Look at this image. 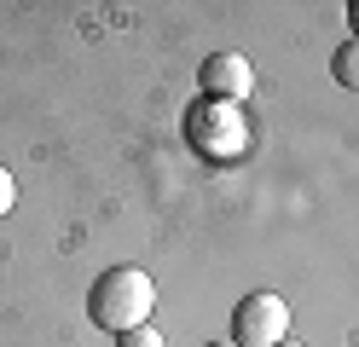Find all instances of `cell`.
<instances>
[{"mask_svg":"<svg viewBox=\"0 0 359 347\" xmlns=\"http://www.w3.org/2000/svg\"><path fill=\"white\" fill-rule=\"evenodd\" d=\"M151 307H156V284L140 266H104L93 278V290H87V318L110 336H128L140 324H151Z\"/></svg>","mask_w":359,"mask_h":347,"instance_id":"6da1fadb","label":"cell"},{"mask_svg":"<svg viewBox=\"0 0 359 347\" xmlns=\"http://www.w3.org/2000/svg\"><path fill=\"white\" fill-rule=\"evenodd\" d=\"M186 145L203 156V162H238L243 151H250V122H243V110L238 104H220V99H197L186 110Z\"/></svg>","mask_w":359,"mask_h":347,"instance_id":"7a4b0ae2","label":"cell"},{"mask_svg":"<svg viewBox=\"0 0 359 347\" xmlns=\"http://www.w3.org/2000/svg\"><path fill=\"white\" fill-rule=\"evenodd\" d=\"M232 341L238 347H278V341H290V307H284V295H273V290L243 295L238 313H232Z\"/></svg>","mask_w":359,"mask_h":347,"instance_id":"3957f363","label":"cell"},{"mask_svg":"<svg viewBox=\"0 0 359 347\" xmlns=\"http://www.w3.org/2000/svg\"><path fill=\"white\" fill-rule=\"evenodd\" d=\"M197 87H203V99H220V104H243L255 93V64L243 53H209L197 64Z\"/></svg>","mask_w":359,"mask_h":347,"instance_id":"277c9868","label":"cell"},{"mask_svg":"<svg viewBox=\"0 0 359 347\" xmlns=\"http://www.w3.org/2000/svg\"><path fill=\"white\" fill-rule=\"evenodd\" d=\"M330 76L342 81L348 93H359V41H353V35H348L342 46H336V58H330Z\"/></svg>","mask_w":359,"mask_h":347,"instance_id":"5b68a950","label":"cell"},{"mask_svg":"<svg viewBox=\"0 0 359 347\" xmlns=\"http://www.w3.org/2000/svg\"><path fill=\"white\" fill-rule=\"evenodd\" d=\"M116 347H168V341H163V330H151V324H140V330L116 336Z\"/></svg>","mask_w":359,"mask_h":347,"instance_id":"8992f818","label":"cell"},{"mask_svg":"<svg viewBox=\"0 0 359 347\" xmlns=\"http://www.w3.org/2000/svg\"><path fill=\"white\" fill-rule=\"evenodd\" d=\"M18 208V179H12V168H0V220H6Z\"/></svg>","mask_w":359,"mask_h":347,"instance_id":"52a82bcc","label":"cell"},{"mask_svg":"<svg viewBox=\"0 0 359 347\" xmlns=\"http://www.w3.org/2000/svg\"><path fill=\"white\" fill-rule=\"evenodd\" d=\"M348 29H353V41H359V0L348 6Z\"/></svg>","mask_w":359,"mask_h":347,"instance_id":"ba28073f","label":"cell"},{"mask_svg":"<svg viewBox=\"0 0 359 347\" xmlns=\"http://www.w3.org/2000/svg\"><path fill=\"white\" fill-rule=\"evenodd\" d=\"M209 347H238V341H232V336H220V341H209Z\"/></svg>","mask_w":359,"mask_h":347,"instance_id":"9c48e42d","label":"cell"},{"mask_svg":"<svg viewBox=\"0 0 359 347\" xmlns=\"http://www.w3.org/2000/svg\"><path fill=\"white\" fill-rule=\"evenodd\" d=\"M278 347H302V341H278Z\"/></svg>","mask_w":359,"mask_h":347,"instance_id":"30bf717a","label":"cell"}]
</instances>
